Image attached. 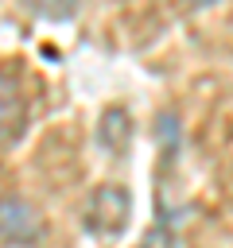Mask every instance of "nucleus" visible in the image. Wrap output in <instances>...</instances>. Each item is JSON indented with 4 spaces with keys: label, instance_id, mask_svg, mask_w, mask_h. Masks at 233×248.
<instances>
[{
    "label": "nucleus",
    "instance_id": "1",
    "mask_svg": "<svg viewBox=\"0 0 233 248\" xmlns=\"http://www.w3.org/2000/svg\"><path fill=\"white\" fill-rule=\"evenodd\" d=\"M128 209H132L128 190L116 186V182H105L85 202V229L93 236H116L124 229V221H128Z\"/></svg>",
    "mask_w": 233,
    "mask_h": 248
},
{
    "label": "nucleus",
    "instance_id": "2",
    "mask_svg": "<svg viewBox=\"0 0 233 248\" xmlns=\"http://www.w3.org/2000/svg\"><path fill=\"white\" fill-rule=\"evenodd\" d=\"M0 240L19 244V248L39 244V240H43V217H39L23 198L4 194V198H0Z\"/></svg>",
    "mask_w": 233,
    "mask_h": 248
},
{
    "label": "nucleus",
    "instance_id": "3",
    "mask_svg": "<svg viewBox=\"0 0 233 248\" xmlns=\"http://www.w3.org/2000/svg\"><path fill=\"white\" fill-rule=\"evenodd\" d=\"M27 128V93L16 70H0V147L16 143Z\"/></svg>",
    "mask_w": 233,
    "mask_h": 248
},
{
    "label": "nucleus",
    "instance_id": "4",
    "mask_svg": "<svg viewBox=\"0 0 233 248\" xmlns=\"http://www.w3.org/2000/svg\"><path fill=\"white\" fill-rule=\"evenodd\" d=\"M128 136H132V120L124 108H105L101 112V124H97V143L113 155H124L128 147Z\"/></svg>",
    "mask_w": 233,
    "mask_h": 248
}]
</instances>
